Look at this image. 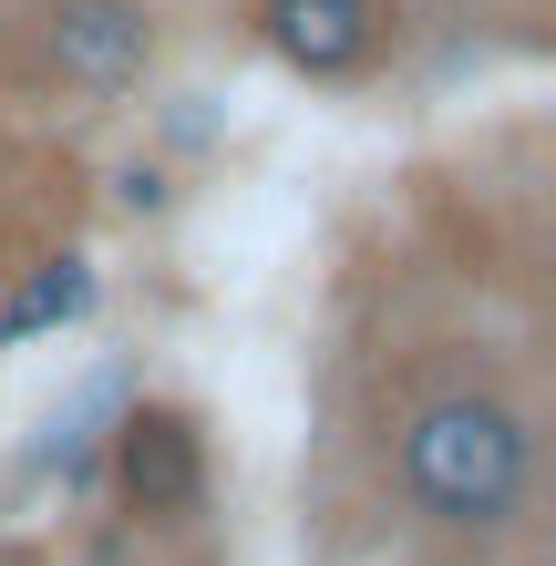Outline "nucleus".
Returning a JSON list of instances; mask_svg holds the SVG:
<instances>
[{"label":"nucleus","mask_w":556,"mask_h":566,"mask_svg":"<svg viewBox=\"0 0 556 566\" xmlns=\"http://www.w3.org/2000/svg\"><path fill=\"white\" fill-rule=\"evenodd\" d=\"M269 52L279 62H300V73H361L371 42H381V0H269Z\"/></svg>","instance_id":"7ed1b4c3"},{"label":"nucleus","mask_w":556,"mask_h":566,"mask_svg":"<svg viewBox=\"0 0 556 566\" xmlns=\"http://www.w3.org/2000/svg\"><path fill=\"white\" fill-rule=\"evenodd\" d=\"M93 310V269L83 258H42L11 298H0V340H31V329H62V319H83Z\"/></svg>","instance_id":"39448f33"},{"label":"nucleus","mask_w":556,"mask_h":566,"mask_svg":"<svg viewBox=\"0 0 556 566\" xmlns=\"http://www.w3.org/2000/svg\"><path fill=\"white\" fill-rule=\"evenodd\" d=\"M402 484L422 515L484 536V525H505L526 505V422L505 402H484V391H443L402 422Z\"/></svg>","instance_id":"f257e3e1"},{"label":"nucleus","mask_w":556,"mask_h":566,"mask_svg":"<svg viewBox=\"0 0 556 566\" xmlns=\"http://www.w3.org/2000/svg\"><path fill=\"white\" fill-rule=\"evenodd\" d=\"M145 42H155V21H145V0H62L52 11V62H62V83H135L145 73Z\"/></svg>","instance_id":"f03ea898"},{"label":"nucleus","mask_w":556,"mask_h":566,"mask_svg":"<svg viewBox=\"0 0 556 566\" xmlns=\"http://www.w3.org/2000/svg\"><path fill=\"white\" fill-rule=\"evenodd\" d=\"M114 474H124V494H135V515H186L196 484H207V463H196V432L176 412H135L124 443H114Z\"/></svg>","instance_id":"20e7f679"}]
</instances>
